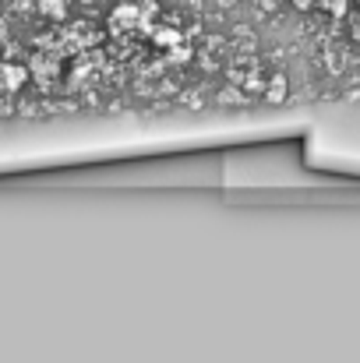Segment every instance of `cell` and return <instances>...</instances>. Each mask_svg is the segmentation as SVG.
Here are the masks:
<instances>
[{
	"instance_id": "cell-2",
	"label": "cell",
	"mask_w": 360,
	"mask_h": 363,
	"mask_svg": "<svg viewBox=\"0 0 360 363\" xmlns=\"http://www.w3.org/2000/svg\"><path fill=\"white\" fill-rule=\"evenodd\" d=\"M85 4H99V0H85Z\"/></svg>"
},
{
	"instance_id": "cell-1",
	"label": "cell",
	"mask_w": 360,
	"mask_h": 363,
	"mask_svg": "<svg viewBox=\"0 0 360 363\" xmlns=\"http://www.w3.org/2000/svg\"><path fill=\"white\" fill-rule=\"evenodd\" d=\"M39 11H43L46 18L60 21V18H67V0H39Z\"/></svg>"
}]
</instances>
